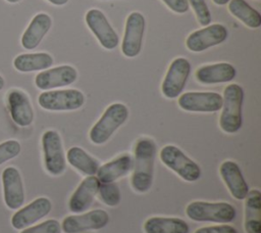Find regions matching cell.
<instances>
[{
    "mask_svg": "<svg viewBox=\"0 0 261 233\" xmlns=\"http://www.w3.org/2000/svg\"><path fill=\"white\" fill-rule=\"evenodd\" d=\"M156 144L150 138H141L135 146V157L130 184L138 193L147 192L153 183Z\"/></svg>",
    "mask_w": 261,
    "mask_h": 233,
    "instance_id": "obj_1",
    "label": "cell"
},
{
    "mask_svg": "<svg viewBox=\"0 0 261 233\" xmlns=\"http://www.w3.org/2000/svg\"><path fill=\"white\" fill-rule=\"evenodd\" d=\"M244 102V89L238 84H229L224 88L222 96L219 126L228 134L237 133L243 124L242 107Z\"/></svg>",
    "mask_w": 261,
    "mask_h": 233,
    "instance_id": "obj_2",
    "label": "cell"
},
{
    "mask_svg": "<svg viewBox=\"0 0 261 233\" xmlns=\"http://www.w3.org/2000/svg\"><path fill=\"white\" fill-rule=\"evenodd\" d=\"M128 118V109L123 103L110 104L90 130V140L97 145L104 144Z\"/></svg>",
    "mask_w": 261,
    "mask_h": 233,
    "instance_id": "obj_3",
    "label": "cell"
},
{
    "mask_svg": "<svg viewBox=\"0 0 261 233\" xmlns=\"http://www.w3.org/2000/svg\"><path fill=\"white\" fill-rule=\"evenodd\" d=\"M186 215L196 222L229 223L237 216L233 205L228 202L192 201L186 207Z\"/></svg>",
    "mask_w": 261,
    "mask_h": 233,
    "instance_id": "obj_4",
    "label": "cell"
},
{
    "mask_svg": "<svg viewBox=\"0 0 261 233\" xmlns=\"http://www.w3.org/2000/svg\"><path fill=\"white\" fill-rule=\"evenodd\" d=\"M161 161L182 180L195 182L201 177L200 167L174 145H165L159 153Z\"/></svg>",
    "mask_w": 261,
    "mask_h": 233,
    "instance_id": "obj_5",
    "label": "cell"
},
{
    "mask_svg": "<svg viewBox=\"0 0 261 233\" xmlns=\"http://www.w3.org/2000/svg\"><path fill=\"white\" fill-rule=\"evenodd\" d=\"M38 103L46 110L69 111L81 108L85 103V96L76 89L48 90L39 95Z\"/></svg>",
    "mask_w": 261,
    "mask_h": 233,
    "instance_id": "obj_6",
    "label": "cell"
},
{
    "mask_svg": "<svg viewBox=\"0 0 261 233\" xmlns=\"http://www.w3.org/2000/svg\"><path fill=\"white\" fill-rule=\"evenodd\" d=\"M42 148L46 171L52 176H59L66 168L60 135L54 130H47L42 135Z\"/></svg>",
    "mask_w": 261,
    "mask_h": 233,
    "instance_id": "obj_7",
    "label": "cell"
},
{
    "mask_svg": "<svg viewBox=\"0 0 261 233\" xmlns=\"http://www.w3.org/2000/svg\"><path fill=\"white\" fill-rule=\"evenodd\" d=\"M191 73V63L184 57H177L170 63L161 85L162 94L169 99L178 97Z\"/></svg>",
    "mask_w": 261,
    "mask_h": 233,
    "instance_id": "obj_8",
    "label": "cell"
},
{
    "mask_svg": "<svg viewBox=\"0 0 261 233\" xmlns=\"http://www.w3.org/2000/svg\"><path fill=\"white\" fill-rule=\"evenodd\" d=\"M145 27L146 21L142 13L134 11L127 15L121 44V51L124 56L132 58L141 52Z\"/></svg>",
    "mask_w": 261,
    "mask_h": 233,
    "instance_id": "obj_9",
    "label": "cell"
},
{
    "mask_svg": "<svg viewBox=\"0 0 261 233\" xmlns=\"http://www.w3.org/2000/svg\"><path fill=\"white\" fill-rule=\"evenodd\" d=\"M227 35L228 32L223 25L212 24L191 33L186 40V46L190 51L202 52L223 43Z\"/></svg>",
    "mask_w": 261,
    "mask_h": 233,
    "instance_id": "obj_10",
    "label": "cell"
},
{
    "mask_svg": "<svg viewBox=\"0 0 261 233\" xmlns=\"http://www.w3.org/2000/svg\"><path fill=\"white\" fill-rule=\"evenodd\" d=\"M109 222L108 214L103 209H93L82 215H71L63 219L61 230L64 233H83L104 228Z\"/></svg>",
    "mask_w": 261,
    "mask_h": 233,
    "instance_id": "obj_11",
    "label": "cell"
},
{
    "mask_svg": "<svg viewBox=\"0 0 261 233\" xmlns=\"http://www.w3.org/2000/svg\"><path fill=\"white\" fill-rule=\"evenodd\" d=\"M85 20L101 46L107 50L114 49L119 42L118 35L109 24L105 14L96 8L87 11Z\"/></svg>",
    "mask_w": 261,
    "mask_h": 233,
    "instance_id": "obj_12",
    "label": "cell"
},
{
    "mask_svg": "<svg viewBox=\"0 0 261 233\" xmlns=\"http://www.w3.org/2000/svg\"><path fill=\"white\" fill-rule=\"evenodd\" d=\"M179 107L191 112H215L221 109L222 96L217 92H186L179 95Z\"/></svg>",
    "mask_w": 261,
    "mask_h": 233,
    "instance_id": "obj_13",
    "label": "cell"
},
{
    "mask_svg": "<svg viewBox=\"0 0 261 233\" xmlns=\"http://www.w3.org/2000/svg\"><path fill=\"white\" fill-rule=\"evenodd\" d=\"M52 208L47 197H38L23 207H19L11 217V225L16 230H22L46 217Z\"/></svg>",
    "mask_w": 261,
    "mask_h": 233,
    "instance_id": "obj_14",
    "label": "cell"
},
{
    "mask_svg": "<svg viewBox=\"0 0 261 233\" xmlns=\"http://www.w3.org/2000/svg\"><path fill=\"white\" fill-rule=\"evenodd\" d=\"M1 181L5 205L10 209L21 207L24 202V189L19 171L14 167L5 168Z\"/></svg>",
    "mask_w": 261,
    "mask_h": 233,
    "instance_id": "obj_15",
    "label": "cell"
},
{
    "mask_svg": "<svg viewBox=\"0 0 261 233\" xmlns=\"http://www.w3.org/2000/svg\"><path fill=\"white\" fill-rule=\"evenodd\" d=\"M77 78L76 69L71 65H59L39 73L35 78L37 88L48 91L72 84Z\"/></svg>",
    "mask_w": 261,
    "mask_h": 233,
    "instance_id": "obj_16",
    "label": "cell"
},
{
    "mask_svg": "<svg viewBox=\"0 0 261 233\" xmlns=\"http://www.w3.org/2000/svg\"><path fill=\"white\" fill-rule=\"evenodd\" d=\"M7 104L12 121L19 127H29L34 121V109L29 96L19 89L7 93Z\"/></svg>",
    "mask_w": 261,
    "mask_h": 233,
    "instance_id": "obj_17",
    "label": "cell"
},
{
    "mask_svg": "<svg viewBox=\"0 0 261 233\" xmlns=\"http://www.w3.org/2000/svg\"><path fill=\"white\" fill-rule=\"evenodd\" d=\"M100 181L96 176L86 177L69 198L68 207L69 211L74 214H81L88 209L95 196L98 194Z\"/></svg>",
    "mask_w": 261,
    "mask_h": 233,
    "instance_id": "obj_18",
    "label": "cell"
},
{
    "mask_svg": "<svg viewBox=\"0 0 261 233\" xmlns=\"http://www.w3.org/2000/svg\"><path fill=\"white\" fill-rule=\"evenodd\" d=\"M219 173L232 197L244 200L249 192V187L239 165L232 160H224L220 165Z\"/></svg>",
    "mask_w": 261,
    "mask_h": 233,
    "instance_id": "obj_19",
    "label": "cell"
},
{
    "mask_svg": "<svg viewBox=\"0 0 261 233\" xmlns=\"http://www.w3.org/2000/svg\"><path fill=\"white\" fill-rule=\"evenodd\" d=\"M237 76L236 67L228 62H218L199 67L195 73L196 80L201 84H219L232 81Z\"/></svg>",
    "mask_w": 261,
    "mask_h": 233,
    "instance_id": "obj_20",
    "label": "cell"
},
{
    "mask_svg": "<svg viewBox=\"0 0 261 233\" xmlns=\"http://www.w3.org/2000/svg\"><path fill=\"white\" fill-rule=\"evenodd\" d=\"M51 26L52 19L50 15L44 12L36 14L21 36V46L28 50L37 48L49 32Z\"/></svg>",
    "mask_w": 261,
    "mask_h": 233,
    "instance_id": "obj_21",
    "label": "cell"
},
{
    "mask_svg": "<svg viewBox=\"0 0 261 233\" xmlns=\"http://www.w3.org/2000/svg\"><path fill=\"white\" fill-rule=\"evenodd\" d=\"M133 167L134 158L128 154H121L99 167L97 178L101 183H111L128 174Z\"/></svg>",
    "mask_w": 261,
    "mask_h": 233,
    "instance_id": "obj_22",
    "label": "cell"
},
{
    "mask_svg": "<svg viewBox=\"0 0 261 233\" xmlns=\"http://www.w3.org/2000/svg\"><path fill=\"white\" fill-rule=\"evenodd\" d=\"M245 199V230L247 233H261V193L253 189Z\"/></svg>",
    "mask_w": 261,
    "mask_h": 233,
    "instance_id": "obj_23",
    "label": "cell"
},
{
    "mask_svg": "<svg viewBox=\"0 0 261 233\" xmlns=\"http://www.w3.org/2000/svg\"><path fill=\"white\" fill-rule=\"evenodd\" d=\"M145 233H189L186 221L174 217H151L144 223Z\"/></svg>",
    "mask_w": 261,
    "mask_h": 233,
    "instance_id": "obj_24",
    "label": "cell"
},
{
    "mask_svg": "<svg viewBox=\"0 0 261 233\" xmlns=\"http://www.w3.org/2000/svg\"><path fill=\"white\" fill-rule=\"evenodd\" d=\"M53 64V58L49 53H22L13 60V66L20 73H31L48 69Z\"/></svg>",
    "mask_w": 261,
    "mask_h": 233,
    "instance_id": "obj_25",
    "label": "cell"
},
{
    "mask_svg": "<svg viewBox=\"0 0 261 233\" xmlns=\"http://www.w3.org/2000/svg\"><path fill=\"white\" fill-rule=\"evenodd\" d=\"M66 159L71 167L87 176H95L99 162L79 146L70 147L66 152Z\"/></svg>",
    "mask_w": 261,
    "mask_h": 233,
    "instance_id": "obj_26",
    "label": "cell"
},
{
    "mask_svg": "<svg viewBox=\"0 0 261 233\" xmlns=\"http://www.w3.org/2000/svg\"><path fill=\"white\" fill-rule=\"evenodd\" d=\"M228 11L244 25L251 29H258L261 26V14L245 0H230Z\"/></svg>",
    "mask_w": 261,
    "mask_h": 233,
    "instance_id": "obj_27",
    "label": "cell"
},
{
    "mask_svg": "<svg viewBox=\"0 0 261 233\" xmlns=\"http://www.w3.org/2000/svg\"><path fill=\"white\" fill-rule=\"evenodd\" d=\"M98 194L103 203L108 206H116L121 200V194L119 187L114 182L101 183L99 185Z\"/></svg>",
    "mask_w": 261,
    "mask_h": 233,
    "instance_id": "obj_28",
    "label": "cell"
},
{
    "mask_svg": "<svg viewBox=\"0 0 261 233\" xmlns=\"http://www.w3.org/2000/svg\"><path fill=\"white\" fill-rule=\"evenodd\" d=\"M188 2L193 8L198 22L203 27L209 26L212 21V15L205 0H188Z\"/></svg>",
    "mask_w": 261,
    "mask_h": 233,
    "instance_id": "obj_29",
    "label": "cell"
},
{
    "mask_svg": "<svg viewBox=\"0 0 261 233\" xmlns=\"http://www.w3.org/2000/svg\"><path fill=\"white\" fill-rule=\"evenodd\" d=\"M20 143L17 140H6L0 143V166L16 157L20 153Z\"/></svg>",
    "mask_w": 261,
    "mask_h": 233,
    "instance_id": "obj_30",
    "label": "cell"
},
{
    "mask_svg": "<svg viewBox=\"0 0 261 233\" xmlns=\"http://www.w3.org/2000/svg\"><path fill=\"white\" fill-rule=\"evenodd\" d=\"M20 233H61V225L57 220L49 219L38 225L22 229Z\"/></svg>",
    "mask_w": 261,
    "mask_h": 233,
    "instance_id": "obj_31",
    "label": "cell"
},
{
    "mask_svg": "<svg viewBox=\"0 0 261 233\" xmlns=\"http://www.w3.org/2000/svg\"><path fill=\"white\" fill-rule=\"evenodd\" d=\"M194 233H238V231L230 225H215L199 228Z\"/></svg>",
    "mask_w": 261,
    "mask_h": 233,
    "instance_id": "obj_32",
    "label": "cell"
},
{
    "mask_svg": "<svg viewBox=\"0 0 261 233\" xmlns=\"http://www.w3.org/2000/svg\"><path fill=\"white\" fill-rule=\"evenodd\" d=\"M165 5L175 13H186L189 10L188 0H162Z\"/></svg>",
    "mask_w": 261,
    "mask_h": 233,
    "instance_id": "obj_33",
    "label": "cell"
},
{
    "mask_svg": "<svg viewBox=\"0 0 261 233\" xmlns=\"http://www.w3.org/2000/svg\"><path fill=\"white\" fill-rule=\"evenodd\" d=\"M48 1L56 6H62L68 2V0H48Z\"/></svg>",
    "mask_w": 261,
    "mask_h": 233,
    "instance_id": "obj_34",
    "label": "cell"
},
{
    "mask_svg": "<svg viewBox=\"0 0 261 233\" xmlns=\"http://www.w3.org/2000/svg\"><path fill=\"white\" fill-rule=\"evenodd\" d=\"M216 5H225L227 4L230 0H212Z\"/></svg>",
    "mask_w": 261,
    "mask_h": 233,
    "instance_id": "obj_35",
    "label": "cell"
},
{
    "mask_svg": "<svg viewBox=\"0 0 261 233\" xmlns=\"http://www.w3.org/2000/svg\"><path fill=\"white\" fill-rule=\"evenodd\" d=\"M4 85H5V81H4L3 77L0 75V91L4 88Z\"/></svg>",
    "mask_w": 261,
    "mask_h": 233,
    "instance_id": "obj_36",
    "label": "cell"
},
{
    "mask_svg": "<svg viewBox=\"0 0 261 233\" xmlns=\"http://www.w3.org/2000/svg\"><path fill=\"white\" fill-rule=\"evenodd\" d=\"M7 2H9V3H17V2H19L20 0H6Z\"/></svg>",
    "mask_w": 261,
    "mask_h": 233,
    "instance_id": "obj_37",
    "label": "cell"
}]
</instances>
